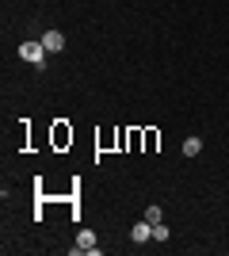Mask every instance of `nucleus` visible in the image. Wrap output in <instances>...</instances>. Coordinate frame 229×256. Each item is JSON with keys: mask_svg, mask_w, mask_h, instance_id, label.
Listing matches in <instances>:
<instances>
[{"mask_svg": "<svg viewBox=\"0 0 229 256\" xmlns=\"http://www.w3.org/2000/svg\"><path fill=\"white\" fill-rule=\"evenodd\" d=\"M46 54H50V50L42 46V38H38V42H23V46H19V58H23V62H31L38 73L46 69Z\"/></svg>", "mask_w": 229, "mask_h": 256, "instance_id": "obj_1", "label": "nucleus"}, {"mask_svg": "<svg viewBox=\"0 0 229 256\" xmlns=\"http://www.w3.org/2000/svg\"><path fill=\"white\" fill-rule=\"evenodd\" d=\"M76 252H92V256L99 252V248H96V234H92V230H80V234H76Z\"/></svg>", "mask_w": 229, "mask_h": 256, "instance_id": "obj_2", "label": "nucleus"}, {"mask_svg": "<svg viewBox=\"0 0 229 256\" xmlns=\"http://www.w3.org/2000/svg\"><path fill=\"white\" fill-rule=\"evenodd\" d=\"M130 237L138 241V245H145V241H153V222H134V230H130Z\"/></svg>", "mask_w": 229, "mask_h": 256, "instance_id": "obj_3", "label": "nucleus"}, {"mask_svg": "<svg viewBox=\"0 0 229 256\" xmlns=\"http://www.w3.org/2000/svg\"><path fill=\"white\" fill-rule=\"evenodd\" d=\"M42 46L50 54H57L61 46H65V34H61V31H42Z\"/></svg>", "mask_w": 229, "mask_h": 256, "instance_id": "obj_4", "label": "nucleus"}, {"mask_svg": "<svg viewBox=\"0 0 229 256\" xmlns=\"http://www.w3.org/2000/svg\"><path fill=\"white\" fill-rule=\"evenodd\" d=\"M199 150H203V138H195V134H191V138L184 142V157H199Z\"/></svg>", "mask_w": 229, "mask_h": 256, "instance_id": "obj_5", "label": "nucleus"}, {"mask_svg": "<svg viewBox=\"0 0 229 256\" xmlns=\"http://www.w3.org/2000/svg\"><path fill=\"white\" fill-rule=\"evenodd\" d=\"M142 218L157 226V222H164V210H161V206H145V214H142Z\"/></svg>", "mask_w": 229, "mask_h": 256, "instance_id": "obj_6", "label": "nucleus"}, {"mask_svg": "<svg viewBox=\"0 0 229 256\" xmlns=\"http://www.w3.org/2000/svg\"><path fill=\"white\" fill-rule=\"evenodd\" d=\"M153 241H168V226H164V222L153 226Z\"/></svg>", "mask_w": 229, "mask_h": 256, "instance_id": "obj_7", "label": "nucleus"}]
</instances>
